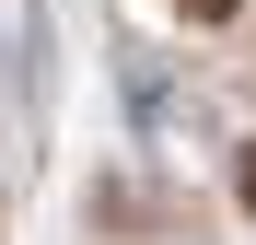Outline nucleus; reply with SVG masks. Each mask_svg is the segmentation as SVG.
Instances as JSON below:
<instances>
[{
    "instance_id": "f257e3e1",
    "label": "nucleus",
    "mask_w": 256,
    "mask_h": 245,
    "mask_svg": "<svg viewBox=\"0 0 256 245\" xmlns=\"http://www.w3.org/2000/svg\"><path fill=\"white\" fill-rule=\"evenodd\" d=\"M186 12H198V24H233V0H186Z\"/></svg>"
}]
</instances>
